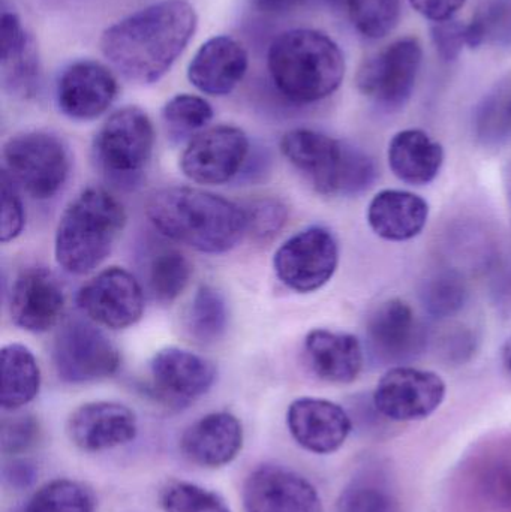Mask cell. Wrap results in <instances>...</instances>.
<instances>
[{
  "label": "cell",
  "mask_w": 511,
  "mask_h": 512,
  "mask_svg": "<svg viewBox=\"0 0 511 512\" xmlns=\"http://www.w3.org/2000/svg\"><path fill=\"white\" fill-rule=\"evenodd\" d=\"M248 215V233L257 240H270L278 236L287 224L288 210L282 201L276 198H263L246 207Z\"/></svg>",
  "instance_id": "obj_39"
},
{
  "label": "cell",
  "mask_w": 511,
  "mask_h": 512,
  "mask_svg": "<svg viewBox=\"0 0 511 512\" xmlns=\"http://www.w3.org/2000/svg\"><path fill=\"white\" fill-rule=\"evenodd\" d=\"M243 505L246 512H324L312 483L279 465L251 472L243 486Z\"/></svg>",
  "instance_id": "obj_17"
},
{
  "label": "cell",
  "mask_w": 511,
  "mask_h": 512,
  "mask_svg": "<svg viewBox=\"0 0 511 512\" xmlns=\"http://www.w3.org/2000/svg\"><path fill=\"white\" fill-rule=\"evenodd\" d=\"M267 68L276 89L296 104H314L332 96L345 77V57L326 33L291 29L273 39Z\"/></svg>",
  "instance_id": "obj_3"
},
{
  "label": "cell",
  "mask_w": 511,
  "mask_h": 512,
  "mask_svg": "<svg viewBox=\"0 0 511 512\" xmlns=\"http://www.w3.org/2000/svg\"><path fill=\"white\" fill-rule=\"evenodd\" d=\"M339 264V246L332 231L309 227L287 240L273 256L276 276L300 294L318 291L329 283Z\"/></svg>",
  "instance_id": "obj_10"
},
{
  "label": "cell",
  "mask_w": 511,
  "mask_h": 512,
  "mask_svg": "<svg viewBox=\"0 0 511 512\" xmlns=\"http://www.w3.org/2000/svg\"><path fill=\"white\" fill-rule=\"evenodd\" d=\"M338 512H398V504L380 481L357 478L339 496Z\"/></svg>",
  "instance_id": "obj_37"
},
{
  "label": "cell",
  "mask_w": 511,
  "mask_h": 512,
  "mask_svg": "<svg viewBox=\"0 0 511 512\" xmlns=\"http://www.w3.org/2000/svg\"><path fill=\"white\" fill-rule=\"evenodd\" d=\"M260 11L270 12V14H282V12L291 11L302 5L303 0H252Z\"/></svg>",
  "instance_id": "obj_45"
},
{
  "label": "cell",
  "mask_w": 511,
  "mask_h": 512,
  "mask_svg": "<svg viewBox=\"0 0 511 512\" xmlns=\"http://www.w3.org/2000/svg\"><path fill=\"white\" fill-rule=\"evenodd\" d=\"M243 448V427L230 412H212L185 430L180 439L183 457L201 468L230 465Z\"/></svg>",
  "instance_id": "obj_21"
},
{
  "label": "cell",
  "mask_w": 511,
  "mask_h": 512,
  "mask_svg": "<svg viewBox=\"0 0 511 512\" xmlns=\"http://www.w3.org/2000/svg\"><path fill=\"white\" fill-rule=\"evenodd\" d=\"M350 18L360 35L380 39L389 35L401 17V0H329Z\"/></svg>",
  "instance_id": "obj_33"
},
{
  "label": "cell",
  "mask_w": 511,
  "mask_h": 512,
  "mask_svg": "<svg viewBox=\"0 0 511 512\" xmlns=\"http://www.w3.org/2000/svg\"><path fill=\"white\" fill-rule=\"evenodd\" d=\"M69 439L86 453H102L134 441L137 417L128 406L117 402L84 403L68 420Z\"/></svg>",
  "instance_id": "obj_20"
},
{
  "label": "cell",
  "mask_w": 511,
  "mask_h": 512,
  "mask_svg": "<svg viewBox=\"0 0 511 512\" xmlns=\"http://www.w3.org/2000/svg\"><path fill=\"white\" fill-rule=\"evenodd\" d=\"M429 204L413 192L386 189L378 192L368 207V224L389 242H408L428 224Z\"/></svg>",
  "instance_id": "obj_25"
},
{
  "label": "cell",
  "mask_w": 511,
  "mask_h": 512,
  "mask_svg": "<svg viewBox=\"0 0 511 512\" xmlns=\"http://www.w3.org/2000/svg\"><path fill=\"white\" fill-rule=\"evenodd\" d=\"M281 152L326 197H356L374 185L377 168L371 156L314 129L287 132Z\"/></svg>",
  "instance_id": "obj_5"
},
{
  "label": "cell",
  "mask_w": 511,
  "mask_h": 512,
  "mask_svg": "<svg viewBox=\"0 0 511 512\" xmlns=\"http://www.w3.org/2000/svg\"><path fill=\"white\" fill-rule=\"evenodd\" d=\"M146 215L162 236L203 254H225L248 233L245 207L188 186L153 192Z\"/></svg>",
  "instance_id": "obj_2"
},
{
  "label": "cell",
  "mask_w": 511,
  "mask_h": 512,
  "mask_svg": "<svg viewBox=\"0 0 511 512\" xmlns=\"http://www.w3.org/2000/svg\"><path fill=\"white\" fill-rule=\"evenodd\" d=\"M216 381L212 361L188 349H161L149 363V393L170 409L188 408Z\"/></svg>",
  "instance_id": "obj_12"
},
{
  "label": "cell",
  "mask_w": 511,
  "mask_h": 512,
  "mask_svg": "<svg viewBox=\"0 0 511 512\" xmlns=\"http://www.w3.org/2000/svg\"><path fill=\"white\" fill-rule=\"evenodd\" d=\"M494 294L498 306L511 313V273H504L503 276H500Z\"/></svg>",
  "instance_id": "obj_46"
},
{
  "label": "cell",
  "mask_w": 511,
  "mask_h": 512,
  "mask_svg": "<svg viewBox=\"0 0 511 512\" xmlns=\"http://www.w3.org/2000/svg\"><path fill=\"white\" fill-rule=\"evenodd\" d=\"M248 65V53L237 39L215 36L201 45L189 63L188 78L206 95H230L242 83Z\"/></svg>",
  "instance_id": "obj_22"
},
{
  "label": "cell",
  "mask_w": 511,
  "mask_h": 512,
  "mask_svg": "<svg viewBox=\"0 0 511 512\" xmlns=\"http://www.w3.org/2000/svg\"><path fill=\"white\" fill-rule=\"evenodd\" d=\"M501 361H503L507 375L511 378V336L506 340V343H504L503 349H501Z\"/></svg>",
  "instance_id": "obj_47"
},
{
  "label": "cell",
  "mask_w": 511,
  "mask_h": 512,
  "mask_svg": "<svg viewBox=\"0 0 511 512\" xmlns=\"http://www.w3.org/2000/svg\"><path fill=\"white\" fill-rule=\"evenodd\" d=\"M126 225L122 203L102 188H87L68 204L57 224V264L75 276L96 270Z\"/></svg>",
  "instance_id": "obj_4"
},
{
  "label": "cell",
  "mask_w": 511,
  "mask_h": 512,
  "mask_svg": "<svg viewBox=\"0 0 511 512\" xmlns=\"http://www.w3.org/2000/svg\"><path fill=\"white\" fill-rule=\"evenodd\" d=\"M288 430L294 441L314 454L336 453L353 430L351 415L338 403L317 397H300L287 412Z\"/></svg>",
  "instance_id": "obj_19"
},
{
  "label": "cell",
  "mask_w": 511,
  "mask_h": 512,
  "mask_svg": "<svg viewBox=\"0 0 511 512\" xmlns=\"http://www.w3.org/2000/svg\"><path fill=\"white\" fill-rule=\"evenodd\" d=\"M51 360L60 381L89 384L119 370L120 352L104 331L83 319H71L54 337Z\"/></svg>",
  "instance_id": "obj_8"
},
{
  "label": "cell",
  "mask_w": 511,
  "mask_h": 512,
  "mask_svg": "<svg viewBox=\"0 0 511 512\" xmlns=\"http://www.w3.org/2000/svg\"><path fill=\"white\" fill-rule=\"evenodd\" d=\"M446 391V382L437 373L395 366L381 376L372 402L386 420L410 423L431 417L446 399Z\"/></svg>",
  "instance_id": "obj_11"
},
{
  "label": "cell",
  "mask_w": 511,
  "mask_h": 512,
  "mask_svg": "<svg viewBox=\"0 0 511 512\" xmlns=\"http://www.w3.org/2000/svg\"><path fill=\"white\" fill-rule=\"evenodd\" d=\"M474 137L486 147H500L511 140V75L498 81L477 104Z\"/></svg>",
  "instance_id": "obj_28"
},
{
  "label": "cell",
  "mask_w": 511,
  "mask_h": 512,
  "mask_svg": "<svg viewBox=\"0 0 511 512\" xmlns=\"http://www.w3.org/2000/svg\"><path fill=\"white\" fill-rule=\"evenodd\" d=\"M77 306L96 324L123 330L140 321L144 292L134 274L122 267L99 271L77 292Z\"/></svg>",
  "instance_id": "obj_14"
},
{
  "label": "cell",
  "mask_w": 511,
  "mask_h": 512,
  "mask_svg": "<svg viewBox=\"0 0 511 512\" xmlns=\"http://www.w3.org/2000/svg\"><path fill=\"white\" fill-rule=\"evenodd\" d=\"M444 354L453 363H465L476 352V337L468 330H458L450 333L444 342Z\"/></svg>",
  "instance_id": "obj_44"
},
{
  "label": "cell",
  "mask_w": 511,
  "mask_h": 512,
  "mask_svg": "<svg viewBox=\"0 0 511 512\" xmlns=\"http://www.w3.org/2000/svg\"><path fill=\"white\" fill-rule=\"evenodd\" d=\"M2 394L3 411H17L32 402L41 390V369L33 352L20 343L3 346Z\"/></svg>",
  "instance_id": "obj_27"
},
{
  "label": "cell",
  "mask_w": 511,
  "mask_h": 512,
  "mask_svg": "<svg viewBox=\"0 0 511 512\" xmlns=\"http://www.w3.org/2000/svg\"><path fill=\"white\" fill-rule=\"evenodd\" d=\"M41 441V424L30 414L12 415L2 420L0 448L6 456L27 453Z\"/></svg>",
  "instance_id": "obj_38"
},
{
  "label": "cell",
  "mask_w": 511,
  "mask_h": 512,
  "mask_svg": "<svg viewBox=\"0 0 511 512\" xmlns=\"http://www.w3.org/2000/svg\"><path fill=\"white\" fill-rule=\"evenodd\" d=\"M11 321L29 333H47L56 327L65 310V294L48 268H24L8 294Z\"/></svg>",
  "instance_id": "obj_16"
},
{
  "label": "cell",
  "mask_w": 511,
  "mask_h": 512,
  "mask_svg": "<svg viewBox=\"0 0 511 512\" xmlns=\"http://www.w3.org/2000/svg\"><path fill=\"white\" fill-rule=\"evenodd\" d=\"M393 174L413 186L434 182L444 164V149L422 129H404L389 144Z\"/></svg>",
  "instance_id": "obj_26"
},
{
  "label": "cell",
  "mask_w": 511,
  "mask_h": 512,
  "mask_svg": "<svg viewBox=\"0 0 511 512\" xmlns=\"http://www.w3.org/2000/svg\"><path fill=\"white\" fill-rule=\"evenodd\" d=\"M509 195H510V201H511V171H510V182H509Z\"/></svg>",
  "instance_id": "obj_48"
},
{
  "label": "cell",
  "mask_w": 511,
  "mask_h": 512,
  "mask_svg": "<svg viewBox=\"0 0 511 512\" xmlns=\"http://www.w3.org/2000/svg\"><path fill=\"white\" fill-rule=\"evenodd\" d=\"M0 62L6 92L18 98H32L39 84L38 51L14 12H2Z\"/></svg>",
  "instance_id": "obj_23"
},
{
  "label": "cell",
  "mask_w": 511,
  "mask_h": 512,
  "mask_svg": "<svg viewBox=\"0 0 511 512\" xmlns=\"http://www.w3.org/2000/svg\"><path fill=\"white\" fill-rule=\"evenodd\" d=\"M3 483L15 492L29 489L38 478L35 463L26 459H12L3 466Z\"/></svg>",
  "instance_id": "obj_42"
},
{
  "label": "cell",
  "mask_w": 511,
  "mask_h": 512,
  "mask_svg": "<svg viewBox=\"0 0 511 512\" xmlns=\"http://www.w3.org/2000/svg\"><path fill=\"white\" fill-rule=\"evenodd\" d=\"M422 57L419 39H398L363 62L356 75L357 89L381 108L399 110L413 95Z\"/></svg>",
  "instance_id": "obj_9"
},
{
  "label": "cell",
  "mask_w": 511,
  "mask_h": 512,
  "mask_svg": "<svg viewBox=\"0 0 511 512\" xmlns=\"http://www.w3.org/2000/svg\"><path fill=\"white\" fill-rule=\"evenodd\" d=\"M251 143L236 126L204 129L189 141L180 158V170L200 185H224L242 171Z\"/></svg>",
  "instance_id": "obj_13"
},
{
  "label": "cell",
  "mask_w": 511,
  "mask_h": 512,
  "mask_svg": "<svg viewBox=\"0 0 511 512\" xmlns=\"http://www.w3.org/2000/svg\"><path fill=\"white\" fill-rule=\"evenodd\" d=\"M227 327L228 306L224 295L213 286H200L186 312V330L195 342L212 345L222 339Z\"/></svg>",
  "instance_id": "obj_30"
},
{
  "label": "cell",
  "mask_w": 511,
  "mask_h": 512,
  "mask_svg": "<svg viewBox=\"0 0 511 512\" xmlns=\"http://www.w3.org/2000/svg\"><path fill=\"white\" fill-rule=\"evenodd\" d=\"M197 12L186 0H162L114 23L102 33V54L137 84L161 80L197 30Z\"/></svg>",
  "instance_id": "obj_1"
},
{
  "label": "cell",
  "mask_w": 511,
  "mask_h": 512,
  "mask_svg": "<svg viewBox=\"0 0 511 512\" xmlns=\"http://www.w3.org/2000/svg\"><path fill=\"white\" fill-rule=\"evenodd\" d=\"M471 48L511 47V0H483L465 27Z\"/></svg>",
  "instance_id": "obj_32"
},
{
  "label": "cell",
  "mask_w": 511,
  "mask_h": 512,
  "mask_svg": "<svg viewBox=\"0 0 511 512\" xmlns=\"http://www.w3.org/2000/svg\"><path fill=\"white\" fill-rule=\"evenodd\" d=\"M213 108L201 96H174L162 108V122L170 138L182 141L186 137H195L203 132L213 119Z\"/></svg>",
  "instance_id": "obj_34"
},
{
  "label": "cell",
  "mask_w": 511,
  "mask_h": 512,
  "mask_svg": "<svg viewBox=\"0 0 511 512\" xmlns=\"http://www.w3.org/2000/svg\"><path fill=\"white\" fill-rule=\"evenodd\" d=\"M467 0H410L411 6L434 23L452 20Z\"/></svg>",
  "instance_id": "obj_43"
},
{
  "label": "cell",
  "mask_w": 511,
  "mask_h": 512,
  "mask_svg": "<svg viewBox=\"0 0 511 512\" xmlns=\"http://www.w3.org/2000/svg\"><path fill=\"white\" fill-rule=\"evenodd\" d=\"M26 213L17 185L5 170L2 171V215H0V240L9 243L24 230Z\"/></svg>",
  "instance_id": "obj_40"
},
{
  "label": "cell",
  "mask_w": 511,
  "mask_h": 512,
  "mask_svg": "<svg viewBox=\"0 0 511 512\" xmlns=\"http://www.w3.org/2000/svg\"><path fill=\"white\" fill-rule=\"evenodd\" d=\"M159 504L165 512H231L221 495L188 481L165 484L159 493Z\"/></svg>",
  "instance_id": "obj_36"
},
{
  "label": "cell",
  "mask_w": 511,
  "mask_h": 512,
  "mask_svg": "<svg viewBox=\"0 0 511 512\" xmlns=\"http://www.w3.org/2000/svg\"><path fill=\"white\" fill-rule=\"evenodd\" d=\"M468 285L455 268H443L426 277L420 289V301L432 318L446 319L458 315L468 301Z\"/></svg>",
  "instance_id": "obj_31"
},
{
  "label": "cell",
  "mask_w": 511,
  "mask_h": 512,
  "mask_svg": "<svg viewBox=\"0 0 511 512\" xmlns=\"http://www.w3.org/2000/svg\"><path fill=\"white\" fill-rule=\"evenodd\" d=\"M3 170L15 185L35 200L59 194L69 176V153L57 135L44 131L21 132L3 146Z\"/></svg>",
  "instance_id": "obj_7"
},
{
  "label": "cell",
  "mask_w": 511,
  "mask_h": 512,
  "mask_svg": "<svg viewBox=\"0 0 511 512\" xmlns=\"http://www.w3.org/2000/svg\"><path fill=\"white\" fill-rule=\"evenodd\" d=\"M465 27H467V24H462L461 21L455 20V18L434 23V26H432V41H434L435 48H437L438 56L444 62H453V60L458 59L459 54L462 53V48L467 45Z\"/></svg>",
  "instance_id": "obj_41"
},
{
  "label": "cell",
  "mask_w": 511,
  "mask_h": 512,
  "mask_svg": "<svg viewBox=\"0 0 511 512\" xmlns=\"http://www.w3.org/2000/svg\"><path fill=\"white\" fill-rule=\"evenodd\" d=\"M155 129L146 111L123 107L114 111L96 134L93 155L102 173L117 183L132 185L149 165Z\"/></svg>",
  "instance_id": "obj_6"
},
{
  "label": "cell",
  "mask_w": 511,
  "mask_h": 512,
  "mask_svg": "<svg viewBox=\"0 0 511 512\" xmlns=\"http://www.w3.org/2000/svg\"><path fill=\"white\" fill-rule=\"evenodd\" d=\"M26 512H95V496L84 484L60 478L42 486Z\"/></svg>",
  "instance_id": "obj_35"
},
{
  "label": "cell",
  "mask_w": 511,
  "mask_h": 512,
  "mask_svg": "<svg viewBox=\"0 0 511 512\" xmlns=\"http://www.w3.org/2000/svg\"><path fill=\"white\" fill-rule=\"evenodd\" d=\"M113 72L95 60H80L63 69L56 84V102L63 116L78 122L98 119L117 96Z\"/></svg>",
  "instance_id": "obj_18"
},
{
  "label": "cell",
  "mask_w": 511,
  "mask_h": 512,
  "mask_svg": "<svg viewBox=\"0 0 511 512\" xmlns=\"http://www.w3.org/2000/svg\"><path fill=\"white\" fill-rule=\"evenodd\" d=\"M306 357L312 372L332 384H351L363 369V348L350 333L315 328L305 339Z\"/></svg>",
  "instance_id": "obj_24"
},
{
  "label": "cell",
  "mask_w": 511,
  "mask_h": 512,
  "mask_svg": "<svg viewBox=\"0 0 511 512\" xmlns=\"http://www.w3.org/2000/svg\"><path fill=\"white\" fill-rule=\"evenodd\" d=\"M191 277V261L179 249L158 248L147 261V289L159 303L167 304L179 298L188 288Z\"/></svg>",
  "instance_id": "obj_29"
},
{
  "label": "cell",
  "mask_w": 511,
  "mask_h": 512,
  "mask_svg": "<svg viewBox=\"0 0 511 512\" xmlns=\"http://www.w3.org/2000/svg\"><path fill=\"white\" fill-rule=\"evenodd\" d=\"M366 339L372 357L383 364L416 360L426 348V331L410 304L399 298L375 307L366 322Z\"/></svg>",
  "instance_id": "obj_15"
}]
</instances>
